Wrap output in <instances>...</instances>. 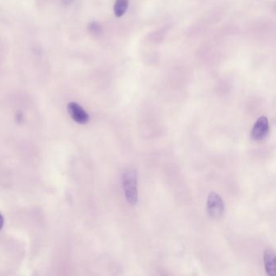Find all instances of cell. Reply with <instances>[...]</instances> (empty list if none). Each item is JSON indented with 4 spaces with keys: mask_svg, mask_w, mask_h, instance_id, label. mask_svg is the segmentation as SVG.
<instances>
[{
    "mask_svg": "<svg viewBox=\"0 0 276 276\" xmlns=\"http://www.w3.org/2000/svg\"><path fill=\"white\" fill-rule=\"evenodd\" d=\"M269 132V123L265 116H262L254 123L251 132V137L254 140H262Z\"/></svg>",
    "mask_w": 276,
    "mask_h": 276,
    "instance_id": "3",
    "label": "cell"
},
{
    "mask_svg": "<svg viewBox=\"0 0 276 276\" xmlns=\"http://www.w3.org/2000/svg\"><path fill=\"white\" fill-rule=\"evenodd\" d=\"M129 5L128 0H117L114 4V14L117 17H122L126 13Z\"/></svg>",
    "mask_w": 276,
    "mask_h": 276,
    "instance_id": "6",
    "label": "cell"
},
{
    "mask_svg": "<svg viewBox=\"0 0 276 276\" xmlns=\"http://www.w3.org/2000/svg\"><path fill=\"white\" fill-rule=\"evenodd\" d=\"M225 206L222 198L216 192H210L207 196V211L210 218L218 221L225 213Z\"/></svg>",
    "mask_w": 276,
    "mask_h": 276,
    "instance_id": "2",
    "label": "cell"
},
{
    "mask_svg": "<svg viewBox=\"0 0 276 276\" xmlns=\"http://www.w3.org/2000/svg\"><path fill=\"white\" fill-rule=\"evenodd\" d=\"M123 185L125 197L130 204L138 202V172L135 168H127L123 174Z\"/></svg>",
    "mask_w": 276,
    "mask_h": 276,
    "instance_id": "1",
    "label": "cell"
},
{
    "mask_svg": "<svg viewBox=\"0 0 276 276\" xmlns=\"http://www.w3.org/2000/svg\"><path fill=\"white\" fill-rule=\"evenodd\" d=\"M89 31L91 32L92 34H93V35H100L101 33H102L101 27L96 22L91 23V24L89 25Z\"/></svg>",
    "mask_w": 276,
    "mask_h": 276,
    "instance_id": "7",
    "label": "cell"
},
{
    "mask_svg": "<svg viewBox=\"0 0 276 276\" xmlns=\"http://www.w3.org/2000/svg\"><path fill=\"white\" fill-rule=\"evenodd\" d=\"M266 272L268 276H274L276 275V254L272 248H267L263 254Z\"/></svg>",
    "mask_w": 276,
    "mask_h": 276,
    "instance_id": "5",
    "label": "cell"
},
{
    "mask_svg": "<svg viewBox=\"0 0 276 276\" xmlns=\"http://www.w3.org/2000/svg\"><path fill=\"white\" fill-rule=\"evenodd\" d=\"M68 113L71 118L79 124H85L89 121V115L82 107L76 102H71L67 105Z\"/></svg>",
    "mask_w": 276,
    "mask_h": 276,
    "instance_id": "4",
    "label": "cell"
},
{
    "mask_svg": "<svg viewBox=\"0 0 276 276\" xmlns=\"http://www.w3.org/2000/svg\"><path fill=\"white\" fill-rule=\"evenodd\" d=\"M3 224H4V219H3L2 214L0 213V230H2Z\"/></svg>",
    "mask_w": 276,
    "mask_h": 276,
    "instance_id": "8",
    "label": "cell"
}]
</instances>
